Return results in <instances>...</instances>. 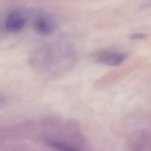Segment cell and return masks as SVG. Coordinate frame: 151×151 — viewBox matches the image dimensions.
<instances>
[{
    "label": "cell",
    "mask_w": 151,
    "mask_h": 151,
    "mask_svg": "<svg viewBox=\"0 0 151 151\" xmlns=\"http://www.w3.org/2000/svg\"><path fill=\"white\" fill-rule=\"evenodd\" d=\"M147 35L145 34H135L130 35V38L132 40H140V39H144L147 37Z\"/></svg>",
    "instance_id": "obj_4"
},
{
    "label": "cell",
    "mask_w": 151,
    "mask_h": 151,
    "mask_svg": "<svg viewBox=\"0 0 151 151\" xmlns=\"http://www.w3.org/2000/svg\"><path fill=\"white\" fill-rule=\"evenodd\" d=\"M124 53L102 50L91 54V58L94 62L109 66H116L121 64L127 58Z\"/></svg>",
    "instance_id": "obj_1"
},
{
    "label": "cell",
    "mask_w": 151,
    "mask_h": 151,
    "mask_svg": "<svg viewBox=\"0 0 151 151\" xmlns=\"http://www.w3.org/2000/svg\"><path fill=\"white\" fill-rule=\"evenodd\" d=\"M4 99L0 96V106L3 105V104H4Z\"/></svg>",
    "instance_id": "obj_5"
},
{
    "label": "cell",
    "mask_w": 151,
    "mask_h": 151,
    "mask_svg": "<svg viewBox=\"0 0 151 151\" xmlns=\"http://www.w3.org/2000/svg\"><path fill=\"white\" fill-rule=\"evenodd\" d=\"M26 21L24 17L19 12H12L6 18L5 28L10 32H17L24 27Z\"/></svg>",
    "instance_id": "obj_2"
},
{
    "label": "cell",
    "mask_w": 151,
    "mask_h": 151,
    "mask_svg": "<svg viewBox=\"0 0 151 151\" xmlns=\"http://www.w3.org/2000/svg\"><path fill=\"white\" fill-rule=\"evenodd\" d=\"M55 27L52 20L44 17L37 19L34 24L35 31L41 35H49L55 31Z\"/></svg>",
    "instance_id": "obj_3"
}]
</instances>
